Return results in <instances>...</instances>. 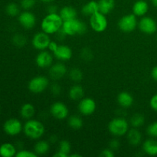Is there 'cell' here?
<instances>
[{
    "label": "cell",
    "instance_id": "cell-1",
    "mask_svg": "<svg viewBox=\"0 0 157 157\" xmlns=\"http://www.w3.org/2000/svg\"><path fill=\"white\" fill-rule=\"evenodd\" d=\"M64 21L58 13L47 14L41 23V31L48 35L56 34L62 28Z\"/></svg>",
    "mask_w": 157,
    "mask_h": 157
},
{
    "label": "cell",
    "instance_id": "cell-2",
    "mask_svg": "<svg viewBox=\"0 0 157 157\" xmlns=\"http://www.w3.org/2000/svg\"><path fill=\"white\" fill-rule=\"evenodd\" d=\"M23 131L28 138L33 140H38L44 136L45 128L41 121L35 119H30L25 123L23 126Z\"/></svg>",
    "mask_w": 157,
    "mask_h": 157
},
{
    "label": "cell",
    "instance_id": "cell-3",
    "mask_svg": "<svg viewBox=\"0 0 157 157\" xmlns=\"http://www.w3.org/2000/svg\"><path fill=\"white\" fill-rule=\"evenodd\" d=\"M61 29L67 36L82 35L85 34L87 30V25L77 18L64 21Z\"/></svg>",
    "mask_w": 157,
    "mask_h": 157
},
{
    "label": "cell",
    "instance_id": "cell-4",
    "mask_svg": "<svg viewBox=\"0 0 157 157\" xmlns=\"http://www.w3.org/2000/svg\"><path fill=\"white\" fill-rule=\"evenodd\" d=\"M130 124L125 118L123 117H117L110 121L107 128L110 134L120 137L127 134L130 130Z\"/></svg>",
    "mask_w": 157,
    "mask_h": 157
},
{
    "label": "cell",
    "instance_id": "cell-5",
    "mask_svg": "<svg viewBox=\"0 0 157 157\" xmlns=\"http://www.w3.org/2000/svg\"><path fill=\"white\" fill-rule=\"evenodd\" d=\"M50 86L49 79L45 76L39 75L34 77L29 81L28 88L29 91L33 94H41L45 91Z\"/></svg>",
    "mask_w": 157,
    "mask_h": 157
},
{
    "label": "cell",
    "instance_id": "cell-6",
    "mask_svg": "<svg viewBox=\"0 0 157 157\" xmlns=\"http://www.w3.org/2000/svg\"><path fill=\"white\" fill-rule=\"evenodd\" d=\"M89 23H90V26L92 30L98 33H101L106 31L108 26V21H107L106 15L100 12H96L90 16Z\"/></svg>",
    "mask_w": 157,
    "mask_h": 157
},
{
    "label": "cell",
    "instance_id": "cell-7",
    "mask_svg": "<svg viewBox=\"0 0 157 157\" xmlns=\"http://www.w3.org/2000/svg\"><path fill=\"white\" fill-rule=\"evenodd\" d=\"M117 25L120 30L122 32L126 33L132 32L138 26L137 18L133 13L127 14L120 18Z\"/></svg>",
    "mask_w": 157,
    "mask_h": 157
},
{
    "label": "cell",
    "instance_id": "cell-8",
    "mask_svg": "<svg viewBox=\"0 0 157 157\" xmlns=\"http://www.w3.org/2000/svg\"><path fill=\"white\" fill-rule=\"evenodd\" d=\"M138 28L143 33L146 35H153L157 31V23L156 20L150 16H143L138 21Z\"/></svg>",
    "mask_w": 157,
    "mask_h": 157
},
{
    "label": "cell",
    "instance_id": "cell-9",
    "mask_svg": "<svg viewBox=\"0 0 157 157\" xmlns=\"http://www.w3.org/2000/svg\"><path fill=\"white\" fill-rule=\"evenodd\" d=\"M52 41L48 34L44 32H38L34 35L32 39V44L35 49L38 51H44L48 49V44Z\"/></svg>",
    "mask_w": 157,
    "mask_h": 157
},
{
    "label": "cell",
    "instance_id": "cell-10",
    "mask_svg": "<svg viewBox=\"0 0 157 157\" xmlns=\"http://www.w3.org/2000/svg\"><path fill=\"white\" fill-rule=\"evenodd\" d=\"M50 114L55 119L62 121L66 119L69 115L68 107L61 101L53 103L50 107Z\"/></svg>",
    "mask_w": 157,
    "mask_h": 157
},
{
    "label": "cell",
    "instance_id": "cell-11",
    "mask_svg": "<svg viewBox=\"0 0 157 157\" xmlns=\"http://www.w3.org/2000/svg\"><path fill=\"white\" fill-rule=\"evenodd\" d=\"M5 133L9 136H17L23 130V125L19 120L16 118H10L5 122L3 125Z\"/></svg>",
    "mask_w": 157,
    "mask_h": 157
},
{
    "label": "cell",
    "instance_id": "cell-12",
    "mask_svg": "<svg viewBox=\"0 0 157 157\" xmlns=\"http://www.w3.org/2000/svg\"><path fill=\"white\" fill-rule=\"evenodd\" d=\"M78 109L83 116L88 117L93 114L97 109V104L94 99L90 98H84L79 101Z\"/></svg>",
    "mask_w": 157,
    "mask_h": 157
},
{
    "label": "cell",
    "instance_id": "cell-13",
    "mask_svg": "<svg viewBox=\"0 0 157 157\" xmlns=\"http://www.w3.org/2000/svg\"><path fill=\"white\" fill-rule=\"evenodd\" d=\"M18 22L21 25V27L27 30L32 29L36 25L37 19L36 16L34 13L29 10H24V12H21L18 15Z\"/></svg>",
    "mask_w": 157,
    "mask_h": 157
},
{
    "label": "cell",
    "instance_id": "cell-14",
    "mask_svg": "<svg viewBox=\"0 0 157 157\" xmlns=\"http://www.w3.org/2000/svg\"><path fill=\"white\" fill-rule=\"evenodd\" d=\"M67 68L65 64L62 62H58L53 64L48 71L49 78L53 81H59L62 79L67 75Z\"/></svg>",
    "mask_w": 157,
    "mask_h": 157
},
{
    "label": "cell",
    "instance_id": "cell-15",
    "mask_svg": "<svg viewBox=\"0 0 157 157\" xmlns=\"http://www.w3.org/2000/svg\"><path fill=\"white\" fill-rule=\"evenodd\" d=\"M54 57L52 52L48 51H40L35 57V63L40 68H49L53 64Z\"/></svg>",
    "mask_w": 157,
    "mask_h": 157
},
{
    "label": "cell",
    "instance_id": "cell-16",
    "mask_svg": "<svg viewBox=\"0 0 157 157\" xmlns=\"http://www.w3.org/2000/svg\"><path fill=\"white\" fill-rule=\"evenodd\" d=\"M54 56L61 61H67L71 60L73 55L71 48L66 44H59L58 49L53 53Z\"/></svg>",
    "mask_w": 157,
    "mask_h": 157
},
{
    "label": "cell",
    "instance_id": "cell-17",
    "mask_svg": "<svg viewBox=\"0 0 157 157\" xmlns=\"http://www.w3.org/2000/svg\"><path fill=\"white\" fill-rule=\"evenodd\" d=\"M126 136H127V140L129 144L131 145L132 147H138L142 143V133L138 128L132 127L131 129L128 130Z\"/></svg>",
    "mask_w": 157,
    "mask_h": 157
},
{
    "label": "cell",
    "instance_id": "cell-18",
    "mask_svg": "<svg viewBox=\"0 0 157 157\" xmlns=\"http://www.w3.org/2000/svg\"><path fill=\"white\" fill-rule=\"evenodd\" d=\"M142 149L144 153L148 156H157V140L153 137L147 139L143 143Z\"/></svg>",
    "mask_w": 157,
    "mask_h": 157
},
{
    "label": "cell",
    "instance_id": "cell-19",
    "mask_svg": "<svg viewBox=\"0 0 157 157\" xmlns=\"http://www.w3.org/2000/svg\"><path fill=\"white\" fill-rule=\"evenodd\" d=\"M149 4L145 0H137L135 2L132 7L133 13L136 17L145 16L149 11Z\"/></svg>",
    "mask_w": 157,
    "mask_h": 157
},
{
    "label": "cell",
    "instance_id": "cell-20",
    "mask_svg": "<svg viewBox=\"0 0 157 157\" xmlns=\"http://www.w3.org/2000/svg\"><path fill=\"white\" fill-rule=\"evenodd\" d=\"M133 97L131 94L127 91L121 92L117 95V103L119 106L122 108H129L131 107L133 104Z\"/></svg>",
    "mask_w": 157,
    "mask_h": 157
},
{
    "label": "cell",
    "instance_id": "cell-21",
    "mask_svg": "<svg viewBox=\"0 0 157 157\" xmlns=\"http://www.w3.org/2000/svg\"><path fill=\"white\" fill-rule=\"evenodd\" d=\"M84 89L80 84H75L69 89L68 97L71 101H79L84 97Z\"/></svg>",
    "mask_w": 157,
    "mask_h": 157
},
{
    "label": "cell",
    "instance_id": "cell-22",
    "mask_svg": "<svg viewBox=\"0 0 157 157\" xmlns=\"http://www.w3.org/2000/svg\"><path fill=\"white\" fill-rule=\"evenodd\" d=\"M35 113H36V110H35V106L30 103L24 104L20 109V115L21 118L26 121L32 119L35 115Z\"/></svg>",
    "mask_w": 157,
    "mask_h": 157
},
{
    "label": "cell",
    "instance_id": "cell-23",
    "mask_svg": "<svg viewBox=\"0 0 157 157\" xmlns=\"http://www.w3.org/2000/svg\"><path fill=\"white\" fill-rule=\"evenodd\" d=\"M34 152L38 156H44L48 153L50 150V144L48 141L38 140L34 145Z\"/></svg>",
    "mask_w": 157,
    "mask_h": 157
},
{
    "label": "cell",
    "instance_id": "cell-24",
    "mask_svg": "<svg viewBox=\"0 0 157 157\" xmlns=\"http://www.w3.org/2000/svg\"><path fill=\"white\" fill-rule=\"evenodd\" d=\"M58 14L61 17L63 21H67V20L76 18L77 15H78V12H77L76 9L72 6H64L60 9Z\"/></svg>",
    "mask_w": 157,
    "mask_h": 157
},
{
    "label": "cell",
    "instance_id": "cell-25",
    "mask_svg": "<svg viewBox=\"0 0 157 157\" xmlns=\"http://www.w3.org/2000/svg\"><path fill=\"white\" fill-rule=\"evenodd\" d=\"M99 12V8H98V2L92 0L88 2L84 5L81 9V13L86 16H91L96 12Z\"/></svg>",
    "mask_w": 157,
    "mask_h": 157
},
{
    "label": "cell",
    "instance_id": "cell-26",
    "mask_svg": "<svg viewBox=\"0 0 157 157\" xmlns=\"http://www.w3.org/2000/svg\"><path fill=\"white\" fill-rule=\"evenodd\" d=\"M17 153L16 147L10 143H4L0 146V156L2 157H12Z\"/></svg>",
    "mask_w": 157,
    "mask_h": 157
},
{
    "label": "cell",
    "instance_id": "cell-27",
    "mask_svg": "<svg viewBox=\"0 0 157 157\" xmlns=\"http://www.w3.org/2000/svg\"><path fill=\"white\" fill-rule=\"evenodd\" d=\"M115 7V0H99L98 8L99 12L104 15L110 13Z\"/></svg>",
    "mask_w": 157,
    "mask_h": 157
},
{
    "label": "cell",
    "instance_id": "cell-28",
    "mask_svg": "<svg viewBox=\"0 0 157 157\" xmlns=\"http://www.w3.org/2000/svg\"><path fill=\"white\" fill-rule=\"evenodd\" d=\"M129 124H130V125L132 127H133V128L139 129L140 127L144 126V124H145V117H144L142 113H133L131 116V117L130 118Z\"/></svg>",
    "mask_w": 157,
    "mask_h": 157
},
{
    "label": "cell",
    "instance_id": "cell-29",
    "mask_svg": "<svg viewBox=\"0 0 157 157\" xmlns=\"http://www.w3.org/2000/svg\"><path fill=\"white\" fill-rule=\"evenodd\" d=\"M67 124L71 129L78 130L82 128L84 122L81 117L78 115H71L67 119Z\"/></svg>",
    "mask_w": 157,
    "mask_h": 157
},
{
    "label": "cell",
    "instance_id": "cell-30",
    "mask_svg": "<svg viewBox=\"0 0 157 157\" xmlns=\"http://www.w3.org/2000/svg\"><path fill=\"white\" fill-rule=\"evenodd\" d=\"M68 77L71 81L78 83L83 79V73L81 69L78 67H74L69 71Z\"/></svg>",
    "mask_w": 157,
    "mask_h": 157
},
{
    "label": "cell",
    "instance_id": "cell-31",
    "mask_svg": "<svg viewBox=\"0 0 157 157\" xmlns=\"http://www.w3.org/2000/svg\"><path fill=\"white\" fill-rule=\"evenodd\" d=\"M6 13H7V15H9V16L11 17L17 16V15H18L20 14L19 6H18L16 3L11 2L6 6Z\"/></svg>",
    "mask_w": 157,
    "mask_h": 157
},
{
    "label": "cell",
    "instance_id": "cell-32",
    "mask_svg": "<svg viewBox=\"0 0 157 157\" xmlns=\"http://www.w3.org/2000/svg\"><path fill=\"white\" fill-rule=\"evenodd\" d=\"M12 42L16 47L21 48L24 47L27 43V38L22 34H15L12 38Z\"/></svg>",
    "mask_w": 157,
    "mask_h": 157
},
{
    "label": "cell",
    "instance_id": "cell-33",
    "mask_svg": "<svg viewBox=\"0 0 157 157\" xmlns=\"http://www.w3.org/2000/svg\"><path fill=\"white\" fill-rule=\"evenodd\" d=\"M58 150L66 153V154L68 155L69 157V154L71 152V145L69 143V141L66 140H63L60 141L59 144H58Z\"/></svg>",
    "mask_w": 157,
    "mask_h": 157
},
{
    "label": "cell",
    "instance_id": "cell-34",
    "mask_svg": "<svg viewBox=\"0 0 157 157\" xmlns=\"http://www.w3.org/2000/svg\"><path fill=\"white\" fill-rule=\"evenodd\" d=\"M81 57L84 61H90L93 59V52L88 48H84L81 52Z\"/></svg>",
    "mask_w": 157,
    "mask_h": 157
},
{
    "label": "cell",
    "instance_id": "cell-35",
    "mask_svg": "<svg viewBox=\"0 0 157 157\" xmlns=\"http://www.w3.org/2000/svg\"><path fill=\"white\" fill-rule=\"evenodd\" d=\"M148 136L153 138H157V121L150 124L147 128Z\"/></svg>",
    "mask_w": 157,
    "mask_h": 157
},
{
    "label": "cell",
    "instance_id": "cell-36",
    "mask_svg": "<svg viewBox=\"0 0 157 157\" xmlns=\"http://www.w3.org/2000/svg\"><path fill=\"white\" fill-rule=\"evenodd\" d=\"M36 4V0H21L20 6L24 10H30Z\"/></svg>",
    "mask_w": 157,
    "mask_h": 157
},
{
    "label": "cell",
    "instance_id": "cell-37",
    "mask_svg": "<svg viewBox=\"0 0 157 157\" xmlns=\"http://www.w3.org/2000/svg\"><path fill=\"white\" fill-rule=\"evenodd\" d=\"M49 88H50L51 94L55 97L59 96L61 94V90H62L61 86L58 83H53L49 86Z\"/></svg>",
    "mask_w": 157,
    "mask_h": 157
},
{
    "label": "cell",
    "instance_id": "cell-38",
    "mask_svg": "<svg viewBox=\"0 0 157 157\" xmlns=\"http://www.w3.org/2000/svg\"><path fill=\"white\" fill-rule=\"evenodd\" d=\"M16 157H37L38 155L34 151H29L27 150H21L18 152H17Z\"/></svg>",
    "mask_w": 157,
    "mask_h": 157
},
{
    "label": "cell",
    "instance_id": "cell-39",
    "mask_svg": "<svg viewBox=\"0 0 157 157\" xmlns=\"http://www.w3.org/2000/svg\"><path fill=\"white\" fill-rule=\"evenodd\" d=\"M121 147V143L117 139H113L109 142V148L113 151H116Z\"/></svg>",
    "mask_w": 157,
    "mask_h": 157
},
{
    "label": "cell",
    "instance_id": "cell-40",
    "mask_svg": "<svg viewBox=\"0 0 157 157\" xmlns=\"http://www.w3.org/2000/svg\"><path fill=\"white\" fill-rule=\"evenodd\" d=\"M115 153L113 150H112L111 149L106 148L104 150H103L101 151V154H100V156L101 157H114Z\"/></svg>",
    "mask_w": 157,
    "mask_h": 157
},
{
    "label": "cell",
    "instance_id": "cell-41",
    "mask_svg": "<svg viewBox=\"0 0 157 157\" xmlns=\"http://www.w3.org/2000/svg\"><path fill=\"white\" fill-rule=\"evenodd\" d=\"M150 106L151 109L154 111L157 112V93L152 96L150 100Z\"/></svg>",
    "mask_w": 157,
    "mask_h": 157
},
{
    "label": "cell",
    "instance_id": "cell-42",
    "mask_svg": "<svg viewBox=\"0 0 157 157\" xmlns=\"http://www.w3.org/2000/svg\"><path fill=\"white\" fill-rule=\"evenodd\" d=\"M58 45H59V44H58L56 41H51L48 44V49L49 50V52H51L52 53H54V52L58 49Z\"/></svg>",
    "mask_w": 157,
    "mask_h": 157
},
{
    "label": "cell",
    "instance_id": "cell-43",
    "mask_svg": "<svg viewBox=\"0 0 157 157\" xmlns=\"http://www.w3.org/2000/svg\"><path fill=\"white\" fill-rule=\"evenodd\" d=\"M58 7L55 5H49L47 7V12L48 14L51 13H58Z\"/></svg>",
    "mask_w": 157,
    "mask_h": 157
},
{
    "label": "cell",
    "instance_id": "cell-44",
    "mask_svg": "<svg viewBox=\"0 0 157 157\" xmlns=\"http://www.w3.org/2000/svg\"><path fill=\"white\" fill-rule=\"evenodd\" d=\"M151 77L155 81L157 82V65L153 67L151 70Z\"/></svg>",
    "mask_w": 157,
    "mask_h": 157
},
{
    "label": "cell",
    "instance_id": "cell-45",
    "mask_svg": "<svg viewBox=\"0 0 157 157\" xmlns=\"http://www.w3.org/2000/svg\"><path fill=\"white\" fill-rule=\"evenodd\" d=\"M53 156L54 157H68V155L63 153V152H61L59 151V150H58V151L53 155Z\"/></svg>",
    "mask_w": 157,
    "mask_h": 157
},
{
    "label": "cell",
    "instance_id": "cell-46",
    "mask_svg": "<svg viewBox=\"0 0 157 157\" xmlns=\"http://www.w3.org/2000/svg\"><path fill=\"white\" fill-rule=\"evenodd\" d=\"M57 140H58V137H57L55 135H52V136H51L50 139H49V141H50L51 143H52V144L55 143Z\"/></svg>",
    "mask_w": 157,
    "mask_h": 157
},
{
    "label": "cell",
    "instance_id": "cell-47",
    "mask_svg": "<svg viewBox=\"0 0 157 157\" xmlns=\"http://www.w3.org/2000/svg\"><path fill=\"white\" fill-rule=\"evenodd\" d=\"M82 155L79 153H73V154H69V157H81Z\"/></svg>",
    "mask_w": 157,
    "mask_h": 157
},
{
    "label": "cell",
    "instance_id": "cell-48",
    "mask_svg": "<svg viewBox=\"0 0 157 157\" xmlns=\"http://www.w3.org/2000/svg\"><path fill=\"white\" fill-rule=\"evenodd\" d=\"M151 3L154 7L157 8V0H151Z\"/></svg>",
    "mask_w": 157,
    "mask_h": 157
},
{
    "label": "cell",
    "instance_id": "cell-49",
    "mask_svg": "<svg viewBox=\"0 0 157 157\" xmlns=\"http://www.w3.org/2000/svg\"><path fill=\"white\" fill-rule=\"evenodd\" d=\"M41 2H44V3H51L52 2H54L55 0H40Z\"/></svg>",
    "mask_w": 157,
    "mask_h": 157
}]
</instances>
